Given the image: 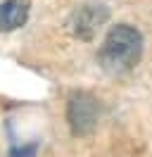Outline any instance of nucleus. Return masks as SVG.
Returning a JSON list of instances; mask_svg holds the SVG:
<instances>
[{"label":"nucleus","instance_id":"f257e3e1","mask_svg":"<svg viewBox=\"0 0 152 157\" xmlns=\"http://www.w3.org/2000/svg\"><path fill=\"white\" fill-rule=\"evenodd\" d=\"M142 55V36L131 24H116L107 31L102 48L97 52L100 64L109 74H124L131 71Z\"/></svg>","mask_w":152,"mask_h":157},{"label":"nucleus","instance_id":"f03ea898","mask_svg":"<svg viewBox=\"0 0 152 157\" xmlns=\"http://www.w3.org/2000/svg\"><path fill=\"white\" fill-rule=\"evenodd\" d=\"M97 117H100V107L97 100L90 93H74L69 102H66V121L71 126L74 136H90L97 126Z\"/></svg>","mask_w":152,"mask_h":157},{"label":"nucleus","instance_id":"7ed1b4c3","mask_svg":"<svg viewBox=\"0 0 152 157\" xmlns=\"http://www.w3.org/2000/svg\"><path fill=\"white\" fill-rule=\"evenodd\" d=\"M107 19H109V10L100 2H90V5H81L78 10H74V14L66 21V26L74 36L90 40Z\"/></svg>","mask_w":152,"mask_h":157},{"label":"nucleus","instance_id":"20e7f679","mask_svg":"<svg viewBox=\"0 0 152 157\" xmlns=\"http://www.w3.org/2000/svg\"><path fill=\"white\" fill-rule=\"evenodd\" d=\"M28 7H31L28 0H5L0 5V33L24 26L28 17Z\"/></svg>","mask_w":152,"mask_h":157}]
</instances>
